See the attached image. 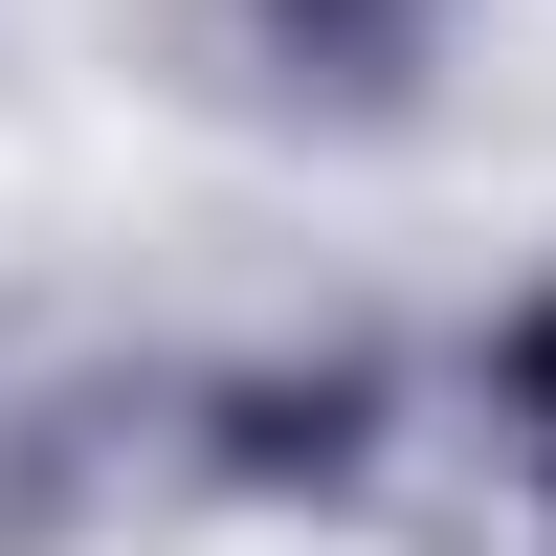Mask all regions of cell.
<instances>
[{
  "label": "cell",
  "instance_id": "1",
  "mask_svg": "<svg viewBox=\"0 0 556 556\" xmlns=\"http://www.w3.org/2000/svg\"><path fill=\"white\" fill-rule=\"evenodd\" d=\"M513 401H534V445H556V312H534V334H513Z\"/></svg>",
  "mask_w": 556,
  "mask_h": 556
}]
</instances>
